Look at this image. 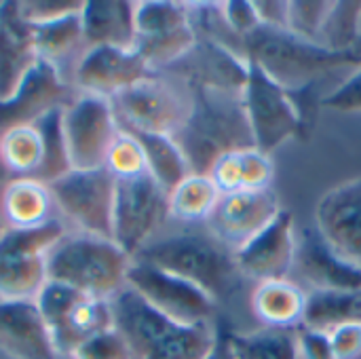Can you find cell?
Masks as SVG:
<instances>
[{"mask_svg": "<svg viewBox=\"0 0 361 359\" xmlns=\"http://www.w3.org/2000/svg\"><path fill=\"white\" fill-rule=\"evenodd\" d=\"M332 0H290L288 2V32L319 44L324 23L332 11Z\"/></svg>", "mask_w": 361, "mask_h": 359, "instance_id": "obj_36", "label": "cell"}, {"mask_svg": "<svg viewBox=\"0 0 361 359\" xmlns=\"http://www.w3.org/2000/svg\"><path fill=\"white\" fill-rule=\"evenodd\" d=\"M296 222L288 209L264 226L256 237L235 252V260L243 279L256 284L271 279H290L296 254Z\"/></svg>", "mask_w": 361, "mask_h": 359, "instance_id": "obj_17", "label": "cell"}, {"mask_svg": "<svg viewBox=\"0 0 361 359\" xmlns=\"http://www.w3.org/2000/svg\"><path fill=\"white\" fill-rule=\"evenodd\" d=\"M218 6L228 28L243 40L260 28V19L252 0H226V2H218Z\"/></svg>", "mask_w": 361, "mask_h": 359, "instance_id": "obj_41", "label": "cell"}, {"mask_svg": "<svg viewBox=\"0 0 361 359\" xmlns=\"http://www.w3.org/2000/svg\"><path fill=\"white\" fill-rule=\"evenodd\" d=\"M133 135L140 140L144 148L148 174L167 193H171L184 178L192 174L182 148L171 135H157V133H133Z\"/></svg>", "mask_w": 361, "mask_h": 359, "instance_id": "obj_32", "label": "cell"}, {"mask_svg": "<svg viewBox=\"0 0 361 359\" xmlns=\"http://www.w3.org/2000/svg\"><path fill=\"white\" fill-rule=\"evenodd\" d=\"M360 359H361V358H360Z\"/></svg>", "mask_w": 361, "mask_h": 359, "instance_id": "obj_49", "label": "cell"}, {"mask_svg": "<svg viewBox=\"0 0 361 359\" xmlns=\"http://www.w3.org/2000/svg\"><path fill=\"white\" fill-rule=\"evenodd\" d=\"M296 330L260 326L250 332L228 330V336L235 359H300Z\"/></svg>", "mask_w": 361, "mask_h": 359, "instance_id": "obj_31", "label": "cell"}, {"mask_svg": "<svg viewBox=\"0 0 361 359\" xmlns=\"http://www.w3.org/2000/svg\"><path fill=\"white\" fill-rule=\"evenodd\" d=\"M116 180L104 169H70L49 182L57 216L68 233L112 239V205Z\"/></svg>", "mask_w": 361, "mask_h": 359, "instance_id": "obj_8", "label": "cell"}, {"mask_svg": "<svg viewBox=\"0 0 361 359\" xmlns=\"http://www.w3.org/2000/svg\"><path fill=\"white\" fill-rule=\"evenodd\" d=\"M334 359L361 358V324H343L328 332Z\"/></svg>", "mask_w": 361, "mask_h": 359, "instance_id": "obj_43", "label": "cell"}, {"mask_svg": "<svg viewBox=\"0 0 361 359\" xmlns=\"http://www.w3.org/2000/svg\"><path fill=\"white\" fill-rule=\"evenodd\" d=\"M0 353L8 359H61L34 300H0Z\"/></svg>", "mask_w": 361, "mask_h": 359, "instance_id": "obj_21", "label": "cell"}, {"mask_svg": "<svg viewBox=\"0 0 361 359\" xmlns=\"http://www.w3.org/2000/svg\"><path fill=\"white\" fill-rule=\"evenodd\" d=\"M87 47L133 49L135 2L131 0H85L80 11Z\"/></svg>", "mask_w": 361, "mask_h": 359, "instance_id": "obj_26", "label": "cell"}, {"mask_svg": "<svg viewBox=\"0 0 361 359\" xmlns=\"http://www.w3.org/2000/svg\"><path fill=\"white\" fill-rule=\"evenodd\" d=\"M197 42L190 21V4L173 0L135 2V42L152 72H165L176 66Z\"/></svg>", "mask_w": 361, "mask_h": 359, "instance_id": "obj_10", "label": "cell"}, {"mask_svg": "<svg viewBox=\"0 0 361 359\" xmlns=\"http://www.w3.org/2000/svg\"><path fill=\"white\" fill-rule=\"evenodd\" d=\"M209 180L218 188L220 195H228L235 190H243L241 180V150L239 152H226L222 154L209 169Z\"/></svg>", "mask_w": 361, "mask_h": 359, "instance_id": "obj_42", "label": "cell"}, {"mask_svg": "<svg viewBox=\"0 0 361 359\" xmlns=\"http://www.w3.org/2000/svg\"><path fill=\"white\" fill-rule=\"evenodd\" d=\"M0 163L11 178H38L44 165V144L36 125L0 131Z\"/></svg>", "mask_w": 361, "mask_h": 359, "instance_id": "obj_28", "label": "cell"}, {"mask_svg": "<svg viewBox=\"0 0 361 359\" xmlns=\"http://www.w3.org/2000/svg\"><path fill=\"white\" fill-rule=\"evenodd\" d=\"M205 359H235L233 347H231V336H228V328L218 320V332H216V341L209 349V353Z\"/></svg>", "mask_w": 361, "mask_h": 359, "instance_id": "obj_46", "label": "cell"}, {"mask_svg": "<svg viewBox=\"0 0 361 359\" xmlns=\"http://www.w3.org/2000/svg\"><path fill=\"white\" fill-rule=\"evenodd\" d=\"M150 72L152 70L135 49L87 47L70 76V85L76 93H91L110 99Z\"/></svg>", "mask_w": 361, "mask_h": 359, "instance_id": "obj_18", "label": "cell"}, {"mask_svg": "<svg viewBox=\"0 0 361 359\" xmlns=\"http://www.w3.org/2000/svg\"><path fill=\"white\" fill-rule=\"evenodd\" d=\"M61 127L72 169L104 167L106 152L121 131V123L108 97L74 93L61 110Z\"/></svg>", "mask_w": 361, "mask_h": 359, "instance_id": "obj_13", "label": "cell"}, {"mask_svg": "<svg viewBox=\"0 0 361 359\" xmlns=\"http://www.w3.org/2000/svg\"><path fill=\"white\" fill-rule=\"evenodd\" d=\"M281 212L279 197L273 188L235 190L220 195L205 226L233 252L256 237Z\"/></svg>", "mask_w": 361, "mask_h": 359, "instance_id": "obj_16", "label": "cell"}, {"mask_svg": "<svg viewBox=\"0 0 361 359\" xmlns=\"http://www.w3.org/2000/svg\"><path fill=\"white\" fill-rule=\"evenodd\" d=\"M275 167L269 154L260 152L258 148L241 150V180L243 190H264L273 188Z\"/></svg>", "mask_w": 361, "mask_h": 359, "instance_id": "obj_38", "label": "cell"}, {"mask_svg": "<svg viewBox=\"0 0 361 359\" xmlns=\"http://www.w3.org/2000/svg\"><path fill=\"white\" fill-rule=\"evenodd\" d=\"M322 108L336 112H361V68L347 74V78H343L330 93H326Z\"/></svg>", "mask_w": 361, "mask_h": 359, "instance_id": "obj_40", "label": "cell"}, {"mask_svg": "<svg viewBox=\"0 0 361 359\" xmlns=\"http://www.w3.org/2000/svg\"><path fill=\"white\" fill-rule=\"evenodd\" d=\"M243 108L256 148L269 157L290 140L305 138L302 118L290 91L254 63H250L243 89Z\"/></svg>", "mask_w": 361, "mask_h": 359, "instance_id": "obj_12", "label": "cell"}, {"mask_svg": "<svg viewBox=\"0 0 361 359\" xmlns=\"http://www.w3.org/2000/svg\"><path fill=\"white\" fill-rule=\"evenodd\" d=\"M290 279L307 294L361 288V271L341 260L315 229L298 231Z\"/></svg>", "mask_w": 361, "mask_h": 359, "instance_id": "obj_20", "label": "cell"}, {"mask_svg": "<svg viewBox=\"0 0 361 359\" xmlns=\"http://www.w3.org/2000/svg\"><path fill=\"white\" fill-rule=\"evenodd\" d=\"M315 231L341 260L361 271V176L322 195Z\"/></svg>", "mask_w": 361, "mask_h": 359, "instance_id": "obj_15", "label": "cell"}, {"mask_svg": "<svg viewBox=\"0 0 361 359\" xmlns=\"http://www.w3.org/2000/svg\"><path fill=\"white\" fill-rule=\"evenodd\" d=\"M68 359H133V351L125 336L112 326L80 343Z\"/></svg>", "mask_w": 361, "mask_h": 359, "instance_id": "obj_37", "label": "cell"}, {"mask_svg": "<svg viewBox=\"0 0 361 359\" xmlns=\"http://www.w3.org/2000/svg\"><path fill=\"white\" fill-rule=\"evenodd\" d=\"M133 260L199 286L218 305L228 300L243 281L235 252L205 224H180V229L165 226L133 256Z\"/></svg>", "mask_w": 361, "mask_h": 359, "instance_id": "obj_1", "label": "cell"}, {"mask_svg": "<svg viewBox=\"0 0 361 359\" xmlns=\"http://www.w3.org/2000/svg\"><path fill=\"white\" fill-rule=\"evenodd\" d=\"M131 260L112 239L66 233L49 254V279L93 298L112 300L127 288Z\"/></svg>", "mask_w": 361, "mask_h": 359, "instance_id": "obj_5", "label": "cell"}, {"mask_svg": "<svg viewBox=\"0 0 361 359\" xmlns=\"http://www.w3.org/2000/svg\"><path fill=\"white\" fill-rule=\"evenodd\" d=\"M61 110L63 108H55L34 123L38 127V131L42 135V144H44V165L38 174V180H42L47 184L61 178L63 174H68L72 169L68 150H66V140H63Z\"/></svg>", "mask_w": 361, "mask_h": 359, "instance_id": "obj_34", "label": "cell"}, {"mask_svg": "<svg viewBox=\"0 0 361 359\" xmlns=\"http://www.w3.org/2000/svg\"><path fill=\"white\" fill-rule=\"evenodd\" d=\"M36 61L30 25L21 19L19 2H0V102L13 95Z\"/></svg>", "mask_w": 361, "mask_h": 359, "instance_id": "obj_24", "label": "cell"}, {"mask_svg": "<svg viewBox=\"0 0 361 359\" xmlns=\"http://www.w3.org/2000/svg\"><path fill=\"white\" fill-rule=\"evenodd\" d=\"M361 42V0H341L324 23L319 44L330 51H353Z\"/></svg>", "mask_w": 361, "mask_h": 359, "instance_id": "obj_33", "label": "cell"}, {"mask_svg": "<svg viewBox=\"0 0 361 359\" xmlns=\"http://www.w3.org/2000/svg\"><path fill=\"white\" fill-rule=\"evenodd\" d=\"M167 72L178 74L188 85L212 87L231 93H243L247 83V59L209 42L197 38L195 47Z\"/></svg>", "mask_w": 361, "mask_h": 359, "instance_id": "obj_22", "label": "cell"}, {"mask_svg": "<svg viewBox=\"0 0 361 359\" xmlns=\"http://www.w3.org/2000/svg\"><path fill=\"white\" fill-rule=\"evenodd\" d=\"M34 303L61 358H68L80 343L114 326L110 300L87 296L59 281L49 279Z\"/></svg>", "mask_w": 361, "mask_h": 359, "instance_id": "obj_11", "label": "cell"}, {"mask_svg": "<svg viewBox=\"0 0 361 359\" xmlns=\"http://www.w3.org/2000/svg\"><path fill=\"white\" fill-rule=\"evenodd\" d=\"M127 286L135 290L152 309L180 326H203L218 322V303L199 286L131 260Z\"/></svg>", "mask_w": 361, "mask_h": 359, "instance_id": "obj_14", "label": "cell"}, {"mask_svg": "<svg viewBox=\"0 0 361 359\" xmlns=\"http://www.w3.org/2000/svg\"><path fill=\"white\" fill-rule=\"evenodd\" d=\"M220 199L209 176L190 174L169 193V220L178 224H205Z\"/></svg>", "mask_w": 361, "mask_h": 359, "instance_id": "obj_30", "label": "cell"}, {"mask_svg": "<svg viewBox=\"0 0 361 359\" xmlns=\"http://www.w3.org/2000/svg\"><path fill=\"white\" fill-rule=\"evenodd\" d=\"M309 294L292 279H271L254 286L250 311L264 328L296 330L305 322Z\"/></svg>", "mask_w": 361, "mask_h": 359, "instance_id": "obj_27", "label": "cell"}, {"mask_svg": "<svg viewBox=\"0 0 361 359\" xmlns=\"http://www.w3.org/2000/svg\"><path fill=\"white\" fill-rule=\"evenodd\" d=\"M2 231H4V224H2V218H0V235H2Z\"/></svg>", "mask_w": 361, "mask_h": 359, "instance_id": "obj_48", "label": "cell"}, {"mask_svg": "<svg viewBox=\"0 0 361 359\" xmlns=\"http://www.w3.org/2000/svg\"><path fill=\"white\" fill-rule=\"evenodd\" d=\"M0 218L4 229H40L59 220L47 182L38 178H11L0 188Z\"/></svg>", "mask_w": 361, "mask_h": 359, "instance_id": "obj_23", "label": "cell"}, {"mask_svg": "<svg viewBox=\"0 0 361 359\" xmlns=\"http://www.w3.org/2000/svg\"><path fill=\"white\" fill-rule=\"evenodd\" d=\"M190 89L192 110L173 140L182 148L190 171L207 176L222 154L256 148V144L243 108V93L195 85Z\"/></svg>", "mask_w": 361, "mask_h": 359, "instance_id": "obj_3", "label": "cell"}, {"mask_svg": "<svg viewBox=\"0 0 361 359\" xmlns=\"http://www.w3.org/2000/svg\"><path fill=\"white\" fill-rule=\"evenodd\" d=\"M8 180H11V176L6 174V169H4V167H2V163H0V188H2Z\"/></svg>", "mask_w": 361, "mask_h": 359, "instance_id": "obj_47", "label": "cell"}, {"mask_svg": "<svg viewBox=\"0 0 361 359\" xmlns=\"http://www.w3.org/2000/svg\"><path fill=\"white\" fill-rule=\"evenodd\" d=\"M74 93L72 85L59 72L36 61L13 95L0 102V131L19 125H34L47 112L63 108Z\"/></svg>", "mask_w": 361, "mask_h": 359, "instance_id": "obj_19", "label": "cell"}, {"mask_svg": "<svg viewBox=\"0 0 361 359\" xmlns=\"http://www.w3.org/2000/svg\"><path fill=\"white\" fill-rule=\"evenodd\" d=\"M104 169L114 180H131V178H140L148 174L144 148L131 131L121 127V131L116 133V138L112 140L106 152Z\"/></svg>", "mask_w": 361, "mask_h": 359, "instance_id": "obj_35", "label": "cell"}, {"mask_svg": "<svg viewBox=\"0 0 361 359\" xmlns=\"http://www.w3.org/2000/svg\"><path fill=\"white\" fill-rule=\"evenodd\" d=\"M110 102L123 129L173 138L190 116L192 89L173 72H150Z\"/></svg>", "mask_w": 361, "mask_h": 359, "instance_id": "obj_6", "label": "cell"}, {"mask_svg": "<svg viewBox=\"0 0 361 359\" xmlns=\"http://www.w3.org/2000/svg\"><path fill=\"white\" fill-rule=\"evenodd\" d=\"M260 25L273 30H288V2L286 0H256L254 2Z\"/></svg>", "mask_w": 361, "mask_h": 359, "instance_id": "obj_45", "label": "cell"}, {"mask_svg": "<svg viewBox=\"0 0 361 359\" xmlns=\"http://www.w3.org/2000/svg\"><path fill=\"white\" fill-rule=\"evenodd\" d=\"M112 324L129 343L133 359H205L216 332V324L180 326L152 309L129 286L112 300Z\"/></svg>", "mask_w": 361, "mask_h": 359, "instance_id": "obj_4", "label": "cell"}, {"mask_svg": "<svg viewBox=\"0 0 361 359\" xmlns=\"http://www.w3.org/2000/svg\"><path fill=\"white\" fill-rule=\"evenodd\" d=\"M169 224V193L144 174L116 180L112 205V241L131 258Z\"/></svg>", "mask_w": 361, "mask_h": 359, "instance_id": "obj_9", "label": "cell"}, {"mask_svg": "<svg viewBox=\"0 0 361 359\" xmlns=\"http://www.w3.org/2000/svg\"><path fill=\"white\" fill-rule=\"evenodd\" d=\"M343 324H361V288L309 292L305 328L330 332Z\"/></svg>", "mask_w": 361, "mask_h": 359, "instance_id": "obj_29", "label": "cell"}, {"mask_svg": "<svg viewBox=\"0 0 361 359\" xmlns=\"http://www.w3.org/2000/svg\"><path fill=\"white\" fill-rule=\"evenodd\" d=\"M245 57L290 93L322 87L328 76L361 68V51H330L288 30L260 25L245 38Z\"/></svg>", "mask_w": 361, "mask_h": 359, "instance_id": "obj_2", "label": "cell"}, {"mask_svg": "<svg viewBox=\"0 0 361 359\" xmlns=\"http://www.w3.org/2000/svg\"><path fill=\"white\" fill-rule=\"evenodd\" d=\"M68 233L61 220L0 235V300H36L49 281V254Z\"/></svg>", "mask_w": 361, "mask_h": 359, "instance_id": "obj_7", "label": "cell"}, {"mask_svg": "<svg viewBox=\"0 0 361 359\" xmlns=\"http://www.w3.org/2000/svg\"><path fill=\"white\" fill-rule=\"evenodd\" d=\"M296 336H298V358L300 359H334L328 332L300 326L296 330Z\"/></svg>", "mask_w": 361, "mask_h": 359, "instance_id": "obj_44", "label": "cell"}, {"mask_svg": "<svg viewBox=\"0 0 361 359\" xmlns=\"http://www.w3.org/2000/svg\"><path fill=\"white\" fill-rule=\"evenodd\" d=\"M85 0H25L19 2V13L25 23L55 21L82 11Z\"/></svg>", "mask_w": 361, "mask_h": 359, "instance_id": "obj_39", "label": "cell"}, {"mask_svg": "<svg viewBox=\"0 0 361 359\" xmlns=\"http://www.w3.org/2000/svg\"><path fill=\"white\" fill-rule=\"evenodd\" d=\"M30 34H32L36 59L51 66L55 72H59L70 83V76H72L76 63L80 61L82 53L87 51L80 13H74V15H68V17H61L55 21L32 23Z\"/></svg>", "mask_w": 361, "mask_h": 359, "instance_id": "obj_25", "label": "cell"}]
</instances>
